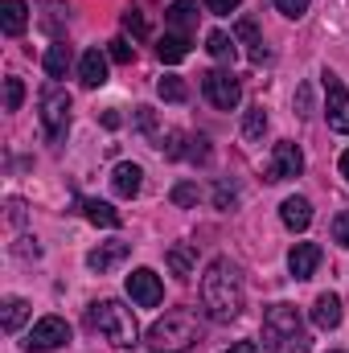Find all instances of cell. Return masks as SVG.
<instances>
[{
    "label": "cell",
    "instance_id": "6da1fadb",
    "mask_svg": "<svg viewBox=\"0 0 349 353\" xmlns=\"http://www.w3.org/2000/svg\"><path fill=\"white\" fill-rule=\"evenodd\" d=\"M243 300H247V288H243L239 263L218 255L214 263L206 267V275H201V308H206V316L218 321V325H230L243 312Z\"/></svg>",
    "mask_w": 349,
    "mask_h": 353
},
{
    "label": "cell",
    "instance_id": "7a4b0ae2",
    "mask_svg": "<svg viewBox=\"0 0 349 353\" xmlns=\"http://www.w3.org/2000/svg\"><path fill=\"white\" fill-rule=\"evenodd\" d=\"M263 350L267 353H308L312 350V337H308V325H304L300 308L271 304L263 312Z\"/></svg>",
    "mask_w": 349,
    "mask_h": 353
},
{
    "label": "cell",
    "instance_id": "3957f363",
    "mask_svg": "<svg viewBox=\"0 0 349 353\" xmlns=\"http://www.w3.org/2000/svg\"><path fill=\"white\" fill-rule=\"evenodd\" d=\"M87 325L103 337L111 341L115 350H132L140 345V325H136V312L119 300H94L87 308Z\"/></svg>",
    "mask_w": 349,
    "mask_h": 353
},
{
    "label": "cell",
    "instance_id": "277c9868",
    "mask_svg": "<svg viewBox=\"0 0 349 353\" xmlns=\"http://www.w3.org/2000/svg\"><path fill=\"white\" fill-rule=\"evenodd\" d=\"M193 341H201V325H197V316L185 312V308L165 312V316L148 329V350L152 353H185V350H193Z\"/></svg>",
    "mask_w": 349,
    "mask_h": 353
},
{
    "label": "cell",
    "instance_id": "5b68a950",
    "mask_svg": "<svg viewBox=\"0 0 349 353\" xmlns=\"http://www.w3.org/2000/svg\"><path fill=\"white\" fill-rule=\"evenodd\" d=\"M41 132H46L50 144H62L66 132H70V94L58 83H50L41 90Z\"/></svg>",
    "mask_w": 349,
    "mask_h": 353
},
{
    "label": "cell",
    "instance_id": "8992f818",
    "mask_svg": "<svg viewBox=\"0 0 349 353\" xmlns=\"http://www.w3.org/2000/svg\"><path fill=\"white\" fill-rule=\"evenodd\" d=\"M201 94H206V103L218 107V111H235V107L243 103V87H239V79H235L230 70H206V74H201Z\"/></svg>",
    "mask_w": 349,
    "mask_h": 353
},
{
    "label": "cell",
    "instance_id": "52a82bcc",
    "mask_svg": "<svg viewBox=\"0 0 349 353\" xmlns=\"http://www.w3.org/2000/svg\"><path fill=\"white\" fill-rule=\"evenodd\" d=\"M321 79H325V119H329L333 132L349 136V90H346V83L333 70H325Z\"/></svg>",
    "mask_w": 349,
    "mask_h": 353
},
{
    "label": "cell",
    "instance_id": "ba28073f",
    "mask_svg": "<svg viewBox=\"0 0 349 353\" xmlns=\"http://www.w3.org/2000/svg\"><path fill=\"white\" fill-rule=\"evenodd\" d=\"M304 173V152L292 144V140H279L271 148V161H267V181L279 185V181H292V176Z\"/></svg>",
    "mask_w": 349,
    "mask_h": 353
},
{
    "label": "cell",
    "instance_id": "9c48e42d",
    "mask_svg": "<svg viewBox=\"0 0 349 353\" xmlns=\"http://www.w3.org/2000/svg\"><path fill=\"white\" fill-rule=\"evenodd\" d=\"M128 296H132V304H140V308H157V304L165 300L161 275L148 271V267H136V271L128 275Z\"/></svg>",
    "mask_w": 349,
    "mask_h": 353
},
{
    "label": "cell",
    "instance_id": "30bf717a",
    "mask_svg": "<svg viewBox=\"0 0 349 353\" xmlns=\"http://www.w3.org/2000/svg\"><path fill=\"white\" fill-rule=\"evenodd\" d=\"M66 341H70V325H66L62 316H41V321L33 325V333H29V350H37V353L62 350Z\"/></svg>",
    "mask_w": 349,
    "mask_h": 353
},
{
    "label": "cell",
    "instance_id": "8fae6325",
    "mask_svg": "<svg viewBox=\"0 0 349 353\" xmlns=\"http://www.w3.org/2000/svg\"><path fill=\"white\" fill-rule=\"evenodd\" d=\"M128 255H132V247L115 239V243H103V247H94V251L87 255V267H90V271H99V275H107V271H115V267L123 263Z\"/></svg>",
    "mask_w": 349,
    "mask_h": 353
},
{
    "label": "cell",
    "instance_id": "7c38bea8",
    "mask_svg": "<svg viewBox=\"0 0 349 353\" xmlns=\"http://www.w3.org/2000/svg\"><path fill=\"white\" fill-rule=\"evenodd\" d=\"M341 316H346V308H341V296H333V292H321L317 296V304H312V325L317 329H337L341 325Z\"/></svg>",
    "mask_w": 349,
    "mask_h": 353
},
{
    "label": "cell",
    "instance_id": "4fadbf2b",
    "mask_svg": "<svg viewBox=\"0 0 349 353\" xmlns=\"http://www.w3.org/2000/svg\"><path fill=\"white\" fill-rule=\"evenodd\" d=\"M321 267V247L317 243H296L292 255H288V271L296 279H312V271Z\"/></svg>",
    "mask_w": 349,
    "mask_h": 353
},
{
    "label": "cell",
    "instance_id": "5bb4252c",
    "mask_svg": "<svg viewBox=\"0 0 349 353\" xmlns=\"http://www.w3.org/2000/svg\"><path fill=\"white\" fill-rule=\"evenodd\" d=\"M111 185H115V193H119V197H136V193H140V185H144V169H140V165H132V161H119V165L111 169Z\"/></svg>",
    "mask_w": 349,
    "mask_h": 353
},
{
    "label": "cell",
    "instance_id": "9a60e30c",
    "mask_svg": "<svg viewBox=\"0 0 349 353\" xmlns=\"http://www.w3.org/2000/svg\"><path fill=\"white\" fill-rule=\"evenodd\" d=\"M279 218H283L288 230H308V222H312V205H308V197H283Z\"/></svg>",
    "mask_w": 349,
    "mask_h": 353
},
{
    "label": "cell",
    "instance_id": "2e32d148",
    "mask_svg": "<svg viewBox=\"0 0 349 353\" xmlns=\"http://www.w3.org/2000/svg\"><path fill=\"white\" fill-rule=\"evenodd\" d=\"M25 25H29V4H25V0H4V4H0V29H4L8 37H21Z\"/></svg>",
    "mask_w": 349,
    "mask_h": 353
},
{
    "label": "cell",
    "instance_id": "e0dca14e",
    "mask_svg": "<svg viewBox=\"0 0 349 353\" xmlns=\"http://www.w3.org/2000/svg\"><path fill=\"white\" fill-rule=\"evenodd\" d=\"M79 79H83V87H103V83H107V54H103V50H87V54H83Z\"/></svg>",
    "mask_w": 349,
    "mask_h": 353
},
{
    "label": "cell",
    "instance_id": "ac0fdd59",
    "mask_svg": "<svg viewBox=\"0 0 349 353\" xmlns=\"http://www.w3.org/2000/svg\"><path fill=\"white\" fill-rule=\"evenodd\" d=\"M29 321V300H21V296H8L4 304H0V329L12 337L21 325Z\"/></svg>",
    "mask_w": 349,
    "mask_h": 353
},
{
    "label": "cell",
    "instance_id": "d6986e66",
    "mask_svg": "<svg viewBox=\"0 0 349 353\" xmlns=\"http://www.w3.org/2000/svg\"><path fill=\"white\" fill-rule=\"evenodd\" d=\"M185 54H189V37H185V33H165V37L157 41V58H161L165 66H177Z\"/></svg>",
    "mask_w": 349,
    "mask_h": 353
},
{
    "label": "cell",
    "instance_id": "ffe728a7",
    "mask_svg": "<svg viewBox=\"0 0 349 353\" xmlns=\"http://www.w3.org/2000/svg\"><path fill=\"white\" fill-rule=\"evenodd\" d=\"M169 29L173 33H185L189 37V29H193V21H197V4L193 0H173V8H169Z\"/></svg>",
    "mask_w": 349,
    "mask_h": 353
},
{
    "label": "cell",
    "instance_id": "44dd1931",
    "mask_svg": "<svg viewBox=\"0 0 349 353\" xmlns=\"http://www.w3.org/2000/svg\"><path fill=\"white\" fill-rule=\"evenodd\" d=\"M206 50H210V58H214V62H235V54H239V41H235L230 33L214 29V33L206 37Z\"/></svg>",
    "mask_w": 349,
    "mask_h": 353
},
{
    "label": "cell",
    "instance_id": "7402d4cb",
    "mask_svg": "<svg viewBox=\"0 0 349 353\" xmlns=\"http://www.w3.org/2000/svg\"><path fill=\"white\" fill-rule=\"evenodd\" d=\"M165 259H169V267H173L177 279H189V275H193V267H197V251H193L189 243H177Z\"/></svg>",
    "mask_w": 349,
    "mask_h": 353
},
{
    "label": "cell",
    "instance_id": "603a6c76",
    "mask_svg": "<svg viewBox=\"0 0 349 353\" xmlns=\"http://www.w3.org/2000/svg\"><path fill=\"white\" fill-rule=\"evenodd\" d=\"M83 214H87L94 226H107V230H115V226L123 222L115 205H107V201H94V197H90V201H83Z\"/></svg>",
    "mask_w": 349,
    "mask_h": 353
},
{
    "label": "cell",
    "instance_id": "cb8c5ba5",
    "mask_svg": "<svg viewBox=\"0 0 349 353\" xmlns=\"http://www.w3.org/2000/svg\"><path fill=\"white\" fill-rule=\"evenodd\" d=\"M66 70H70V46L66 41H54L46 50V74L50 79H66Z\"/></svg>",
    "mask_w": 349,
    "mask_h": 353
},
{
    "label": "cell",
    "instance_id": "d4e9b609",
    "mask_svg": "<svg viewBox=\"0 0 349 353\" xmlns=\"http://www.w3.org/2000/svg\"><path fill=\"white\" fill-rule=\"evenodd\" d=\"M239 37L251 46V62H263L267 58V46H263L259 29H255V21H239Z\"/></svg>",
    "mask_w": 349,
    "mask_h": 353
},
{
    "label": "cell",
    "instance_id": "484cf974",
    "mask_svg": "<svg viewBox=\"0 0 349 353\" xmlns=\"http://www.w3.org/2000/svg\"><path fill=\"white\" fill-rule=\"evenodd\" d=\"M157 94H161L165 103H185V99H189V90H185V83H181V79H173V74L157 83Z\"/></svg>",
    "mask_w": 349,
    "mask_h": 353
},
{
    "label": "cell",
    "instance_id": "4316f807",
    "mask_svg": "<svg viewBox=\"0 0 349 353\" xmlns=\"http://www.w3.org/2000/svg\"><path fill=\"white\" fill-rule=\"evenodd\" d=\"M263 132H267V111H263V107H251L247 119H243V136H247V140H259Z\"/></svg>",
    "mask_w": 349,
    "mask_h": 353
},
{
    "label": "cell",
    "instance_id": "83f0119b",
    "mask_svg": "<svg viewBox=\"0 0 349 353\" xmlns=\"http://www.w3.org/2000/svg\"><path fill=\"white\" fill-rule=\"evenodd\" d=\"M119 21H123V29H128L132 37H148V21H144V12H140V8H123V17H119Z\"/></svg>",
    "mask_w": 349,
    "mask_h": 353
},
{
    "label": "cell",
    "instance_id": "f1b7e54d",
    "mask_svg": "<svg viewBox=\"0 0 349 353\" xmlns=\"http://www.w3.org/2000/svg\"><path fill=\"white\" fill-rule=\"evenodd\" d=\"M21 99H25V83L4 79V111H21Z\"/></svg>",
    "mask_w": 349,
    "mask_h": 353
},
{
    "label": "cell",
    "instance_id": "f546056e",
    "mask_svg": "<svg viewBox=\"0 0 349 353\" xmlns=\"http://www.w3.org/2000/svg\"><path fill=\"white\" fill-rule=\"evenodd\" d=\"M107 58H111V62H119V66H128V62L136 58V50H132L123 37H115V41H107Z\"/></svg>",
    "mask_w": 349,
    "mask_h": 353
},
{
    "label": "cell",
    "instance_id": "4dcf8cb0",
    "mask_svg": "<svg viewBox=\"0 0 349 353\" xmlns=\"http://www.w3.org/2000/svg\"><path fill=\"white\" fill-rule=\"evenodd\" d=\"M173 205H197V185H189V181H181V185H173Z\"/></svg>",
    "mask_w": 349,
    "mask_h": 353
},
{
    "label": "cell",
    "instance_id": "1f68e13d",
    "mask_svg": "<svg viewBox=\"0 0 349 353\" xmlns=\"http://www.w3.org/2000/svg\"><path fill=\"white\" fill-rule=\"evenodd\" d=\"M271 4H275V8H279L283 17H292V21H300V17L308 12V4H312V0H271Z\"/></svg>",
    "mask_w": 349,
    "mask_h": 353
},
{
    "label": "cell",
    "instance_id": "d6a6232c",
    "mask_svg": "<svg viewBox=\"0 0 349 353\" xmlns=\"http://www.w3.org/2000/svg\"><path fill=\"white\" fill-rule=\"evenodd\" d=\"M333 243H337V247H349V210H341V214L333 218Z\"/></svg>",
    "mask_w": 349,
    "mask_h": 353
},
{
    "label": "cell",
    "instance_id": "836d02e7",
    "mask_svg": "<svg viewBox=\"0 0 349 353\" xmlns=\"http://www.w3.org/2000/svg\"><path fill=\"white\" fill-rule=\"evenodd\" d=\"M235 197H239V193H235V185H226V181L214 189V201H218V210H230V205H235Z\"/></svg>",
    "mask_w": 349,
    "mask_h": 353
},
{
    "label": "cell",
    "instance_id": "e575fe53",
    "mask_svg": "<svg viewBox=\"0 0 349 353\" xmlns=\"http://www.w3.org/2000/svg\"><path fill=\"white\" fill-rule=\"evenodd\" d=\"M239 4H243V0H206V8H210L214 17H230Z\"/></svg>",
    "mask_w": 349,
    "mask_h": 353
},
{
    "label": "cell",
    "instance_id": "d590c367",
    "mask_svg": "<svg viewBox=\"0 0 349 353\" xmlns=\"http://www.w3.org/2000/svg\"><path fill=\"white\" fill-rule=\"evenodd\" d=\"M17 255H21V259H37V255H41V247H37V239H21V247H17Z\"/></svg>",
    "mask_w": 349,
    "mask_h": 353
},
{
    "label": "cell",
    "instance_id": "8d00e7d4",
    "mask_svg": "<svg viewBox=\"0 0 349 353\" xmlns=\"http://www.w3.org/2000/svg\"><path fill=\"white\" fill-rule=\"evenodd\" d=\"M222 353H259V350H255V341H239V345H230V350H222Z\"/></svg>",
    "mask_w": 349,
    "mask_h": 353
},
{
    "label": "cell",
    "instance_id": "74e56055",
    "mask_svg": "<svg viewBox=\"0 0 349 353\" xmlns=\"http://www.w3.org/2000/svg\"><path fill=\"white\" fill-rule=\"evenodd\" d=\"M341 176L349 181V152H341Z\"/></svg>",
    "mask_w": 349,
    "mask_h": 353
},
{
    "label": "cell",
    "instance_id": "f35d334b",
    "mask_svg": "<svg viewBox=\"0 0 349 353\" xmlns=\"http://www.w3.org/2000/svg\"><path fill=\"white\" fill-rule=\"evenodd\" d=\"M333 353H337V350H333Z\"/></svg>",
    "mask_w": 349,
    "mask_h": 353
}]
</instances>
